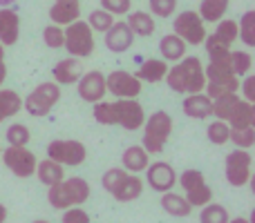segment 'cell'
Segmentation results:
<instances>
[{"label":"cell","mask_w":255,"mask_h":223,"mask_svg":"<svg viewBox=\"0 0 255 223\" xmlns=\"http://www.w3.org/2000/svg\"><path fill=\"white\" fill-rule=\"evenodd\" d=\"M61 101V85L56 83H40L36 89L27 94L22 101V110L34 118H43L52 112V107Z\"/></svg>","instance_id":"5"},{"label":"cell","mask_w":255,"mask_h":223,"mask_svg":"<svg viewBox=\"0 0 255 223\" xmlns=\"http://www.w3.org/2000/svg\"><path fill=\"white\" fill-rule=\"evenodd\" d=\"M94 121L101 125H115V107L108 101L94 103Z\"/></svg>","instance_id":"43"},{"label":"cell","mask_w":255,"mask_h":223,"mask_svg":"<svg viewBox=\"0 0 255 223\" xmlns=\"http://www.w3.org/2000/svg\"><path fill=\"white\" fill-rule=\"evenodd\" d=\"M0 152H2V149H0Z\"/></svg>","instance_id":"53"},{"label":"cell","mask_w":255,"mask_h":223,"mask_svg":"<svg viewBox=\"0 0 255 223\" xmlns=\"http://www.w3.org/2000/svg\"><path fill=\"white\" fill-rule=\"evenodd\" d=\"M181 110L188 118H197V121H204V118L213 116V101L206 96L204 92L199 94H188L184 98V105Z\"/></svg>","instance_id":"19"},{"label":"cell","mask_w":255,"mask_h":223,"mask_svg":"<svg viewBox=\"0 0 255 223\" xmlns=\"http://www.w3.org/2000/svg\"><path fill=\"white\" fill-rule=\"evenodd\" d=\"M229 223H251L249 219H244V217H238V219H231Z\"/></svg>","instance_id":"50"},{"label":"cell","mask_w":255,"mask_h":223,"mask_svg":"<svg viewBox=\"0 0 255 223\" xmlns=\"http://www.w3.org/2000/svg\"><path fill=\"white\" fill-rule=\"evenodd\" d=\"M63 223H90V215L81 206L63 210Z\"/></svg>","instance_id":"46"},{"label":"cell","mask_w":255,"mask_h":223,"mask_svg":"<svg viewBox=\"0 0 255 223\" xmlns=\"http://www.w3.org/2000/svg\"><path fill=\"white\" fill-rule=\"evenodd\" d=\"M150 16L157 18H170L177 11V0H150Z\"/></svg>","instance_id":"42"},{"label":"cell","mask_w":255,"mask_h":223,"mask_svg":"<svg viewBox=\"0 0 255 223\" xmlns=\"http://www.w3.org/2000/svg\"><path fill=\"white\" fill-rule=\"evenodd\" d=\"M251 167H253L251 152L235 148L233 152L226 156V181H229L233 188H244V185L251 183V179H253Z\"/></svg>","instance_id":"7"},{"label":"cell","mask_w":255,"mask_h":223,"mask_svg":"<svg viewBox=\"0 0 255 223\" xmlns=\"http://www.w3.org/2000/svg\"><path fill=\"white\" fill-rule=\"evenodd\" d=\"M148 170V185L154 190V192H170L177 183V174H175V167L166 161H157L152 165L145 167Z\"/></svg>","instance_id":"13"},{"label":"cell","mask_w":255,"mask_h":223,"mask_svg":"<svg viewBox=\"0 0 255 223\" xmlns=\"http://www.w3.org/2000/svg\"><path fill=\"white\" fill-rule=\"evenodd\" d=\"M172 134V116L168 112L159 110L150 114L148 121H143V145L141 148L148 154H161L166 148V141Z\"/></svg>","instance_id":"3"},{"label":"cell","mask_w":255,"mask_h":223,"mask_svg":"<svg viewBox=\"0 0 255 223\" xmlns=\"http://www.w3.org/2000/svg\"><path fill=\"white\" fill-rule=\"evenodd\" d=\"M7 78V65H4V47L0 45V85Z\"/></svg>","instance_id":"48"},{"label":"cell","mask_w":255,"mask_h":223,"mask_svg":"<svg viewBox=\"0 0 255 223\" xmlns=\"http://www.w3.org/2000/svg\"><path fill=\"white\" fill-rule=\"evenodd\" d=\"M168 74V63L163 58H148L145 63H141V67L136 70V78L141 83H159Z\"/></svg>","instance_id":"20"},{"label":"cell","mask_w":255,"mask_h":223,"mask_svg":"<svg viewBox=\"0 0 255 223\" xmlns=\"http://www.w3.org/2000/svg\"><path fill=\"white\" fill-rule=\"evenodd\" d=\"M206 22L199 18L197 11L188 9V11L177 13V18L172 20V34H177L186 45H204L206 40Z\"/></svg>","instance_id":"6"},{"label":"cell","mask_w":255,"mask_h":223,"mask_svg":"<svg viewBox=\"0 0 255 223\" xmlns=\"http://www.w3.org/2000/svg\"><path fill=\"white\" fill-rule=\"evenodd\" d=\"M4 219H7V208L0 203V223H4Z\"/></svg>","instance_id":"49"},{"label":"cell","mask_w":255,"mask_h":223,"mask_svg":"<svg viewBox=\"0 0 255 223\" xmlns=\"http://www.w3.org/2000/svg\"><path fill=\"white\" fill-rule=\"evenodd\" d=\"M31 223H52V221H45V219H36V221H31Z\"/></svg>","instance_id":"52"},{"label":"cell","mask_w":255,"mask_h":223,"mask_svg":"<svg viewBox=\"0 0 255 223\" xmlns=\"http://www.w3.org/2000/svg\"><path fill=\"white\" fill-rule=\"evenodd\" d=\"M240 103V94L233 92V94H224V96L215 98L213 101V116L217 118V121H229L231 114L235 112V107H238Z\"/></svg>","instance_id":"31"},{"label":"cell","mask_w":255,"mask_h":223,"mask_svg":"<svg viewBox=\"0 0 255 223\" xmlns=\"http://www.w3.org/2000/svg\"><path fill=\"white\" fill-rule=\"evenodd\" d=\"M240 89H242V101L247 103H253L255 101V76L253 74H247L242 80V85H240Z\"/></svg>","instance_id":"47"},{"label":"cell","mask_w":255,"mask_h":223,"mask_svg":"<svg viewBox=\"0 0 255 223\" xmlns=\"http://www.w3.org/2000/svg\"><path fill=\"white\" fill-rule=\"evenodd\" d=\"M229 2L231 0H202L197 13L204 22H217L226 16V11H229Z\"/></svg>","instance_id":"27"},{"label":"cell","mask_w":255,"mask_h":223,"mask_svg":"<svg viewBox=\"0 0 255 223\" xmlns=\"http://www.w3.org/2000/svg\"><path fill=\"white\" fill-rule=\"evenodd\" d=\"M231 125V130H240V127H253L255 125V107L253 103H247L240 98L235 112L231 114V118L226 121Z\"/></svg>","instance_id":"28"},{"label":"cell","mask_w":255,"mask_h":223,"mask_svg":"<svg viewBox=\"0 0 255 223\" xmlns=\"http://www.w3.org/2000/svg\"><path fill=\"white\" fill-rule=\"evenodd\" d=\"M22 110V98L13 89H0V123Z\"/></svg>","instance_id":"30"},{"label":"cell","mask_w":255,"mask_h":223,"mask_svg":"<svg viewBox=\"0 0 255 223\" xmlns=\"http://www.w3.org/2000/svg\"><path fill=\"white\" fill-rule=\"evenodd\" d=\"M101 9L112 16H126L128 11H132V0H101Z\"/></svg>","instance_id":"45"},{"label":"cell","mask_w":255,"mask_h":223,"mask_svg":"<svg viewBox=\"0 0 255 223\" xmlns=\"http://www.w3.org/2000/svg\"><path fill=\"white\" fill-rule=\"evenodd\" d=\"M112 107H115V125H121L128 132L143 127L145 114L143 107L136 103V98H117Z\"/></svg>","instance_id":"10"},{"label":"cell","mask_w":255,"mask_h":223,"mask_svg":"<svg viewBox=\"0 0 255 223\" xmlns=\"http://www.w3.org/2000/svg\"><path fill=\"white\" fill-rule=\"evenodd\" d=\"M238 38L247 47H255V11H247L238 22Z\"/></svg>","instance_id":"32"},{"label":"cell","mask_w":255,"mask_h":223,"mask_svg":"<svg viewBox=\"0 0 255 223\" xmlns=\"http://www.w3.org/2000/svg\"><path fill=\"white\" fill-rule=\"evenodd\" d=\"M206 136H208V141H211V143L226 145V143H229V136H231V125L226 121H217V118H215V121L208 125Z\"/></svg>","instance_id":"37"},{"label":"cell","mask_w":255,"mask_h":223,"mask_svg":"<svg viewBox=\"0 0 255 223\" xmlns=\"http://www.w3.org/2000/svg\"><path fill=\"white\" fill-rule=\"evenodd\" d=\"M159 52H161L166 63H177L184 58L186 54V43L177 34H168L159 40Z\"/></svg>","instance_id":"22"},{"label":"cell","mask_w":255,"mask_h":223,"mask_svg":"<svg viewBox=\"0 0 255 223\" xmlns=\"http://www.w3.org/2000/svg\"><path fill=\"white\" fill-rule=\"evenodd\" d=\"M238 40V22L231 20V18H224V20H217V27L213 34H206V40H204V47H226L231 49V45Z\"/></svg>","instance_id":"14"},{"label":"cell","mask_w":255,"mask_h":223,"mask_svg":"<svg viewBox=\"0 0 255 223\" xmlns=\"http://www.w3.org/2000/svg\"><path fill=\"white\" fill-rule=\"evenodd\" d=\"M128 174H130V172H126L124 167H112V170H108L106 174H103V179H101L103 190H106L108 194H115L117 190L121 188V183L126 181Z\"/></svg>","instance_id":"39"},{"label":"cell","mask_w":255,"mask_h":223,"mask_svg":"<svg viewBox=\"0 0 255 223\" xmlns=\"http://www.w3.org/2000/svg\"><path fill=\"white\" fill-rule=\"evenodd\" d=\"M79 18H81L79 0H56V2L49 7V20H52V25L67 27L70 22L79 20Z\"/></svg>","instance_id":"17"},{"label":"cell","mask_w":255,"mask_h":223,"mask_svg":"<svg viewBox=\"0 0 255 223\" xmlns=\"http://www.w3.org/2000/svg\"><path fill=\"white\" fill-rule=\"evenodd\" d=\"M63 40H65V31H63V27L47 25L43 29V43L47 45L49 49H61L63 47Z\"/></svg>","instance_id":"41"},{"label":"cell","mask_w":255,"mask_h":223,"mask_svg":"<svg viewBox=\"0 0 255 223\" xmlns=\"http://www.w3.org/2000/svg\"><path fill=\"white\" fill-rule=\"evenodd\" d=\"M36 176H38L40 183H45L49 188V185H56L61 183L63 179H65V172H63V165H58L56 161H52V158H45V161L36 163Z\"/></svg>","instance_id":"23"},{"label":"cell","mask_w":255,"mask_h":223,"mask_svg":"<svg viewBox=\"0 0 255 223\" xmlns=\"http://www.w3.org/2000/svg\"><path fill=\"white\" fill-rule=\"evenodd\" d=\"M240 89V78L233 76V78H226V80H206V87H204V94H206L211 101L215 98L224 96V94H233Z\"/></svg>","instance_id":"29"},{"label":"cell","mask_w":255,"mask_h":223,"mask_svg":"<svg viewBox=\"0 0 255 223\" xmlns=\"http://www.w3.org/2000/svg\"><path fill=\"white\" fill-rule=\"evenodd\" d=\"M141 80L134 74L117 70L106 76V89L117 98H136L141 94Z\"/></svg>","instance_id":"11"},{"label":"cell","mask_w":255,"mask_h":223,"mask_svg":"<svg viewBox=\"0 0 255 223\" xmlns=\"http://www.w3.org/2000/svg\"><path fill=\"white\" fill-rule=\"evenodd\" d=\"M148 156L150 154L145 152L141 145H132V148H128L124 152V156H121L124 170L130 172V174H139V172H143L145 167H148Z\"/></svg>","instance_id":"21"},{"label":"cell","mask_w":255,"mask_h":223,"mask_svg":"<svg viewBox=\"0 0 255 223\" xmlns=\"http://www.w3.org/2000/svg\"><path fill=\"white\" fill-rule=\"evenodd\" d=\"M126 25L130 27V31L134 36H152L154 34V18L148 11H128Z\"/></svg>","instance_id":"24"},{"label":"cell","mask_w":255,"mask_h":223,"mask_svg":"<svg viewBox=\"0 0 255 223\" xmlns=\"http://www.w3.org/2000/svg\"><path fill=\"white\" fill-rule=\"evenodd\" d=\"M85 22L90 25V29H92V31H101V34H106V31L110 29L117 20H115V16H112V13L106 11V9H92Z\"/></svg>","instance_id":"35"},{"label":"cell","mask_w":255,"mask_h":223,"mask_svg":"<svg viewBox=\"0 0 255 223\" xmlns=\"http://www.w3.org/2000/svg\"><path fill=\"white\" fill-rule=\"evenodd\" d=\"M20 36V18L13 9L0 7V45L2 47H11L18 43Z\"/></svg>","instance_id":"16"},{"label":"cell","mask_w":255,"mask_h":223,"mask_svg":"<svg viewBox=\"0 0 255 223\" xmlns=\"http://www.w3.org/2000/svg\"><path fill=\"white\" fill-rule=\"evenodd\" d=\"M161 208L166 210V215L170 217H188L190 212H193V208H190V203L186 201V197H181V194H175L170 190V192H163L161 197Z\"/></svg>","instance_id":"25"},{"label":"cell","mask_w":255,"mask_h":223,"mask_svg":"<svg viewBox=\"0 0 255 223\" xmlns=\"http://www.w3.org/2000/svg\"><path fill=\"white\" fill-rule=\"evenodd\" d=\"M229 143H235L238 149H251L255 145V127H240V130H231Z\"/></svg>","instance_id":"38"},{"label":"cell","mask_w":255,"mask_h":223,"mask_svg":"<svg viewBox=\"0 0 255 223\" xmlns=\"http://www.w3.org/2000/svg\"><path fill=\"white\" fill-rule=\"evenodd\" d=\"M166 83L177 94H199L206 87L204 65L197 56H184L172 67H168Z\"/></svg>","instance_id":"1"},{"label":"cell","mask_w":255,"mask_h":223,"mask_svg":"<svg viewBox=\"0 0 255 223\" xmlns=\"http://www.w3.org/2000/svg\"><path fill=\"white\" fill-rule=\"evenodd\" d=\"M251 67H253V58L249 52H244V49L231 52V72H233L238 78H244V76L251 72Z\"/></svg>","instance_id":"34"},{"label":"cell","mask_w":255,"mask_h":223,"mask_svg":"<svg viewBox=\"0 0 255 223\" xmlns=\"http://www.w3.org/2000/svg\"><path fill=\"white\" fill-rule=\"evenodd\" d=\"M76 89H79V96L83 98L85 103H99L106 98L108 89H106V74L101 72H85L81 74V78L76 80Z\"/></svg>","instance_id":"12"},{"label":"cell","mask_w":255,"mask_h":223,"mask_svg":"<svg viewBox=\"0 0 255 223\" xmlns=\"http://www.w3.org/2000/svg\"><path fill=\"white\" fill-rule=\"evenodd\" d=\"M90 183L81 176H72V179H63L61 183L49 185L47 201L54 210H67V208L83 206L90 199Z\"/></svg>","instance_id":"2"},{"label":"cell","mask_w":255,"mask_h":223,"mask_svg":"<svg viewBox=\"0 0 255 223\" xmlns=\"http://www.w3.org/2000/svg\"><path fill=\"white\" fill-rule=\"evenodd\" d=\"M186 201L190 203V208H204L206 203L213 201V190L204 183V185H199V188L186 192Z\"/></svg>","instance_id":"40"},{"label":"cell","mask_w":255,"mask_h":223,"mask_svg":"<svg viewBox=\"0 0 255 223\" xmlns=\"http://www.w3.org/2000/svg\"><path fill=\"white\" fill-rule=\"evenodd\" d=\"M231 221V215L224 206L220 203H206L202 208V215H199V223H229Z\"/></svg>","instance_id":"33"},{"label":"cell","mask_w":255,"mask_h":223,"mask_svg":"<svg viewBox=\"0 0 255 223\" xmlns=\"http://www.w3.org/2000/svg\"><path fill=\"white\" fill-rule=\"evenodd\" d=\"M4 136H7V143L13 145V148H27V143L31 139V132L22 123H13V125L7 127V134Z\"/></svg>","instance_id":"36"},{"label":"cell","mask_w":255,"mask_h":223,"mask_svg":"<svg viewBox=\"0 0 255 223\" xmlns=\"http://www.w3.org/2000/svg\"><path fill=\"white\" fill-rule=\"evenodd\" d=\"M81 74H83V65H81L79 58H72V56L58 61L52 70L54 83L56 85H74L81 78Z\"/></svg>","instance_id":"18"},{"label":"cell","mask_w":255,"mask_h":223,"mask_svg":"<svg viewBox=\"0 0 255 223\" xmlns=\"http://www.w3.org/2000/svg\"><path fill=\"white\" fill-rule=\"evenodd\" d=\"M179 183H181V188H184V192H190V190L206 183V179H204V174L199 170H184L179 176Z\"/></svg>","instance_id":"44"},{"label":"cell","mask_w":255,"mask_h":223,"mask_svg":"<svg viewBox=\"0 0 255 223\" xmlns=\"http://www.w3.org/2000/svg\"><path fill=\"white\" fill-rule=\"evenodd\" d=\"M65 31V40L63 47L67 49V54H72V58H88L90 54H94V31L90 29V25L85 20H74L67 27H63Z\"/></svg>","instance_id":"4"},{"label":"cell","mask_w":255,"mask_h":223,"mask_svg":"<svg viewBox=\"0 0 255 223\" xmlns=\"http://www.w3.org/2000/svg\"><path fill=\"white\" fill-rule=\"evenodd\" d=\"M141 192H143V181L136 174H128L126 181L121 183V188L117 190L112 197L119 203H130V201H136V199L141 197Z\"/></svg>","instance_id":"26"},{"label":"cell","mask_w":255,"mask_h":223,"mask_svg":"<svg viewBox=\"0 0 255 223\" xmlns=\"http://www.w3.org/2000/svg\"><path fill=\"white\" fill-rule=\"evenodd\" d=\"M47 158L56 161L58 165H81L88 158V149L81 141L74 139H63V141H52L47 145Z\"/></svg>","instance_id":"8"},{"label":"cell","mask_w":255,"mask_h":223,"mask_svg":"<svg viewBox=\"0 0 255 223\" xmlns=\"http://www.w3.org/2000/svg\"><path fill=\"white\" fill-rule=\"evenodd\" d=\"M0 158H2L4 165H7L16 176H20V179L34 176L36 163H38L34 152H29L27 148H13V145H9L4 152H0Z\"/></svg>","instance_id":"9"},{"label":"cell","mask_w":255,"mask_h":223,"mask_svg":"<svg viewBox=\"0 0 255 223\" xmlns=\"http://www.w3.org/2000/svg\"><path fill=\"white\" fill-rule=\"evenodd\" d=\"M16 0H0V7H9V4H13Z\"/></svg>","instance_id":"51"},{"label":"cell","mask_w":255,"mask_h":223,"mask_svg":"<svg viewBox=\"0 0 255 223\" xmlns=\"http://www.w3.org/2000/svg\"><path fill=\"white\" fill-rule=\"evenodd\" d=\"M134 38L136 36L132 34L130 27H128L126 22H115V25L106 31V38L103 40H106V47L110 49L112 54H124L132 47Z\"/></svg>","instance_id":"15"}]
</instances>
